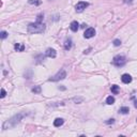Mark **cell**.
<instances>
[{
  "instance_id": "obj_1",
  "label": "cell",
  "mask_w": 137,
  "mask_h": 137,
  "mask_svg": "<svg viewBox=\"0 0 137 137\" xmlns=\"http://www.w3.org/2000/svg\"><path fill=\"white\" fill-rule=\"evenodd\" d=\"M45 30V25L41 22H36L32 24H29L28 26V32L30 33H40Z\"/></svg>"
},
{
  "instance_id": "obj_2",
  "label": "cell",
  "mask_w": 137,
  "mask_h": 137,
  "mask_svg": "<svg viewBox=\"0 0 137 137\" xmlns=\"http://www.w3.org/2000/svg\"><path fill=\"white\" fill-rule=\"evenodd\" d=\"M125 62H126V60H125V57L123 56H116L112 60L113 65L116 66H123L125 64Z\"/></svg>"
},
{
  "instance_id": "obj_3",
  "label": "cell",
  "mask_w": 137,
  "mask_h": 137,
  "mask_svg": "<svg viewBox=\"0 0 137 137\" xmlns=\"http://www.w3.org/2000/svg\"><path fill=\"white\" fill-rule=\"evenodd\" d=\"M89 5L88 2H86V1H79L78 3L75 5V10H76V12L78 13H80V12H83L84 10L87 8Z\"/></svg>"
},
{
  "instance_id": "obj_4",
  "label": "cell",
  "mask_w": 137,
  "mask_h": 137,
  "mask_svg": "<svg viewBox=\"0 0 137 137\" xmlns=\"http://www.w3.org/2000/svg\"><path fill=\"white\" fill-rule=\"evenodd\" d=\"M95 34V30L94 28H88L87 30L85 31V33H84V37H86V39H90V37H94Z\"/></svg>"
},
{
  "instance_id": "obj_5",
  "label": "cell",
  "mask_w": 137,
  "mask_h": 137,
  "mask_svg": "<svg viewBox=\"0 0 137 137\" xmlns=\"http://www.w3.org/2000/svg\"><path fill=\"white\" fill-rule=\"evenodd\" d=\"M65 76H66V73L63 71H61V72H59L58 74L56 75V76H54L52 78H50V80H54V81H56V80H59V79H63V78H65Z\"/></svg>"
},
{
  "instance_id": "obj_6",
  "label": "cell",
  "mask_w": 137,
  "mask_h": 137,
  "mask_svg": "<svg viewBox=\"0 0 137 137\" xmlns=\"http://www.w3.org/2000/svg\"><path fill=\"white\" fill-rule=\"evenodd\" d=\"M45 55H46L47 57H49V58H55L57 54H56V50H55V49H52V48H47V50H46Z\"/></svg>"
},
{
  "instance_id": "obj_7",
  "label": "cell",
  "mask_w": 137,
  "mask_h": 137,
  "mask_svg": "<svg viewBox=\"0 0 137 137\" xmlns=\"http://www.w3.org/2000/svg\"><path fill=\"white\" fill-rule=\"evenodd\" d=\"M121 80L123 81L124 84H130L131 81H132V77H131V75H129V74H124V75H122Z\"/></svg>"
},
{
  "instance_id": "obj_8",
  "label": "cell",
  "mask_w": 137,
  "mask_h": 137,
  "mask_svg": "<svg viewBox=\"0 0 137 137\" xmlns=\"http://www.w3.org/2000/svg\"><path fill=\"white\" fill-rule=\"evenodd\" d=\"M70 28H71L72 31L76 32V31L78 30V28H79V24H78L77 22H72L71 23V26H70Z\"/></svg>"
},
{
  "instance_id": "obj_9",
  "label": "cell",
  "mask_w": 137,
  "mask_h": 137,
  "mask_svg": "<svg viewBox=\"0 0 137 137\" xmlns=\"http://www.w3.org/2000/svg\"><path fill=\"white\" fill-rule=\"evenodd\" d=\"M63 123H64V120H63V119H61V118H57L56 120L54 121V125H55L56 127L61 126V125H62Z\"/></svg>"
},
{
  "instance_id": "obj_10",
  "label": "cell",
  "mask_w": 137,
  "mask_h": 137,
  "mask_svg": "<svg viewBox=\"0 0 137 137\" xmlns=\"http://www.w3.org/2000/svg\"><path fill=\"white\" fill-rule=\"evenodd\" d=\"M14 48H15V50L17 51H24V49H25V45L24 44H15V46H14Z\"/></svg>"
},
{
  "instance_id": "obj_11",
  "label": "cell",
  "mask_w": 137,
  "mask_h": 137,
  "mask_svg": "<svg viewBox=\"0 0 137 137\" xmlns=\"http://www.w3.org/2000/svg\"><path fill=\"white\" fill-rule=\"evenodd\" d=\"M119 112L122 113V115H126V113H129L130 112V108L129 107H121L120 109H119Z\"/></svg>"
},
{
  "instance_id": "obj_12",
  "label": "cell",
  "mask_w": 137,
  "mask_h": 137,
  "mask_svg": "<svg viewBox=\"0 0 137 137\" xmlns=\"http://www.w3.org/2000/svg\"><path fill=\"white\" fill-rule=\"evenodd\" d=\"M110 90H112V92L113 93V94H117V93L119 92V86H117V85H113V86H112V88H110Z\"/></svg>"
},
{
  "instance_id": "obj_13",
  "label": "cell",
  "mask_w": 137,
  "mask_h": 137,
  "mask_svg": "<svg viewBox=\"0 0 137 137\" xmlns=\"http://www.w3.org/2000/svg\"><path fill=\"white\" fill-rule=\"evenodd\" d=\"M72 47V41L71 40H66L65 41V44H64V48L65 49H70V48H71Z\"/></svg>"
},
{
  "instance_id": "obj_14",
  "label": "cell",
  "mask_w": 137,
  "mask_h": 137,
  "mask_svg": "<svg viewBox=\"0 0 137 137\" xmlns=\"http://www.w3.org/2000/svg\"><path fill=\"white\" fill-rule=\"evenodd\" d=\"M106 103L108 105H112L113 103H115V99H113L112 97H108L106 99Z\"/></svg>"
},
{
  "instance_id": "obj_15",
  "label": "cell",
  "mask_w": 137,
  "mask_h": 137,
  "mask_svg": "<svg viewBox=\"0 0 137 137\" xmlns=\"http://www.w3.org/2000/svg\"><path fill=\"white\" fill-rule=\"evenodd\" d=\"M32 91H33V92H36V93H40V92H41V87H40V86H37V88H33V89H32Z\"/></svg>"
},
{
  "instance_id": "obj_16",
  "label": "cell",
  "mask_w": 137,
  "mask_h": 137,
  "mask_svg": "<svg viewBox=\"0 0 137 137\" xmlns=\"http://www.w3.org/2000/svg\"><path fill=\"white\" fill-rule=\"evenodd\" d=\"M120 44H121V41L120 40H115V41H113V45H115V46H119Z\"/></svg>"
},
{
  "instance_id": "obj_17",
  "label": "cell",
  "mask_w": 137,
  "mask_h": 137,
  "mask_svg": "<svg viewBox=\"0 0 137 137\" xmlns=\"http://www.w3.org/2000/svg\"><path fill=\"white\" fill-rule=\"evenodd\" d=\"M8 37V33L5 31H1V39H5Z\"/></svg>"
},
{
  "instance_id": "obj_18",
  "label": "cell",
  "mask_w": 137,
  "mask_h": 137,
  "mask_svg": "<svg viewBox=\"0 0 137 137\" xmlns=\"http://www.w3.org/2000/svg\"><path fill=\"white\" fill-rule=\"evenodd\" d=\"M5 94H7L5 90H4V89H1V94H0V97H1V98H4V97H5Z\"/></svg>"
},
{
  "instance_id": "obj_19",
  "label": "cell",
  "mask_w": 137,
  "mask_h": 137,
  "mask_svg": "<svg viewBox=\"0 0 137 137\" xmlns=\"http://www.w3.org/2000/svg\"><path fill=\"white\" fill-rule=\"evenodd\" d=\"M29 3H36V4H40V1H36V0H29Z\"/></svg>"
},
{
  "instance_id": "obj_20",
  "label": "cell",
  "mask_w": 137,
  "mask_h": 137,
  "mask_svg": "<svg viewBox=\"0 0 137 137\" xmlns=\"http://www.w3.org/2000/svg\"><path fill=\"white\" fill-rule=\"evenodd\" d=\"M134 106H135V108H137V100L134 101Z\"/></svg>"
},
{
  "instance_id": "obj_21",
  "label": "cell",
  "mask_w": 137,
  "mask_h": 137,
  "mask_svg": "<svg viewBox=\"0 0 137 137\" xmlns=\"http://www.w3.org/2000/svg\"><path fill=\"white\" fill-rule=\"evenodd\" d=\"M136 121H137V119H136Z\"/></svg>"
}]
</instances>
